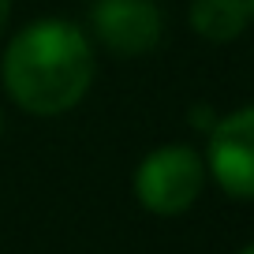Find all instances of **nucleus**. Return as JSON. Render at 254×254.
Returning <instances> with one entry per match:
<instances>
[{"mask_svg": "<svg viewBox=\"0 0 254 254\" xmlns=\"http://www.w3.org/2000/svg\"><path fill=\"white\" fill-rule=\"evenodd\" d=\"M239 254H254V243H251V247H243V251H239Z\"/></svg>", "mask_w": 254, "mask_h": 254, "instance_id": "8", "label": "nucleus"}, {"mask_svg": "<svg viewBox=\"0 0 254 254\" xmlns=\"http://www.w3.org/2000/svg\"><path fill=\"white\" fill-rule=\"evenodd\" d=\"M247 4H251V15H254V0H247Z\"/></svg>", "mask_w": 254, "mask_h": 254, "instance_id": "9", "label": "nucleus"}, {"mask_svg": "<svg viewBox=\"0 0 254 254\" xmlns=\"http://www.w3.org/2000/svg\"><path fill=\"white\" fill-rule=\"evenodd\" d=\"M251 23L247 0H190V26L206 41H232Z\"/></svg>", "mask_w": 254, "mask_h": 254, "instance_id": "5", "label": "nucleus"}, {"mask_svg": "<svg viewBox=\"0 0 254 254\" xmlns=\"http://www.w3.org/2000/svg\"><path fill=\"white\" fill-rule=\"evenodd\" d=\"M202 157L187 146H161L138 165L135 172V194L150 213L176 217L194 206L202 190Z\"/></svg>", "mask_w": 254, "mask_h": 254, "instance_id": "2", "label": "nucleus"}, {"mask_svg": "<svg viewBox=\"0 0 254 254\" xmlns=\"http://www.w3.org/2000/svg\"><path fill=\"white\" fill-rule=\"evenodd\" d=\"M90 23L101 45L120 56H142L161 41V11L153 0H97Z\"/></svg>", "mask_w": 254, "mask_h": 254, "instance_id": "4", "label": "nucleus"}, {"mask_svg": "<svg viewBox=\"0 0 254 254\" xmlns=\"http://www.w3.org/2000/svg\"><path fill=\"white\" fill-rule=\"evenodd\" d=\"M0 71L19 109L30 116H60L86 97L94 82V53L79 26L38 19L11 38Z\"/></svg>", "mask_w": 254, "mask_h": 254, "instance_id": "1", "label": "nucleus"}, {"mask_svg": "<svg viewBox=\"0 0 254 254\" xmlns=\"http://www.w3.org/2000/svg\"><path fill=\"white\" fill-rule=\"evenodd\" d=\"M206 165L232 198H254V105L213 124Z\"/></svg>", "mask_w": 254, "mask_h": 254, "instance_id": "3", "label": "nucleus"}, {"mask_svg": "<svg viewBox=\"0 0 254 254\" xmlns=\"http://www.w3.org/2000/svg\"><path fill=\"white\" fill-rule=\"evenodd\" d=\"M190 124H194V127H209V131H213L217 120L209 116V105H194V109H190Z\"/></svg>", "mask_w": 254, "mask_h": 254, "instance_id": "6", "label": "nucleus"}, {"mask_svg": "<svg viewBox=\"0 0 254 254\" xmlns=\"http://www.w3.org/2000/svg\"><path fill=\"white\" fill-rule=\"evenodd\" d=\"M8 15H11V0H0V34L8 26Z\"/></svg>", "mask_w": 254, "mask_h": 254, "instance_id": "7", "label": "nucleus"}]
</instances>
